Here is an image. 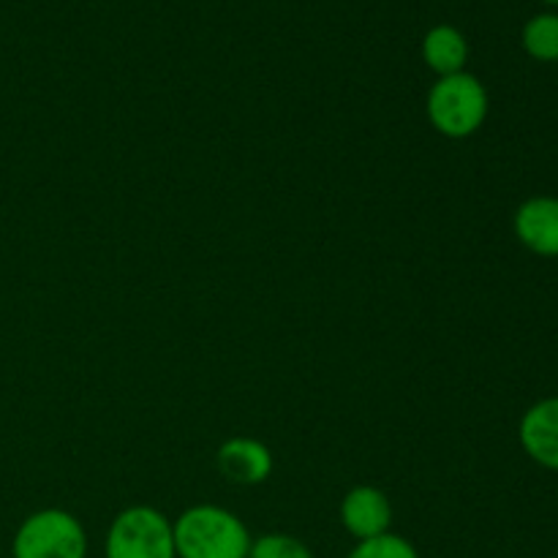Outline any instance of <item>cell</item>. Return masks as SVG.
<instances>
[{"mask_svg": "<svg viewBox=\"0 0 558 558\" xmlns=\"http://www.w3.org/2000/svg\"><path fill=\"white\" fill-rule=\"evenodd\" d=\"M543 3H548V5H558V0H543Z\"/></svg>", "mask_w": 558, "mask_h": 558, "instance_id": "cell-13", "label": "cell"}, {"mask_svg": "<svg viewBox=\"0 0 558 558\" xmlns=\"http://www.w3.org/2000/svg\"><path fill=\"white\" fill-rule=\"evenodd\" d=\"M521 44L529 58L539 63H558V14L545 11V14L532 16L523 25Z\"/></svg>", "mask_w": 558, "mask_h": 558, "instance_id": "cell-10", "label": "cell"}, {"mask_svg": "<svg viewBox=\"0 0 558 558\" xmlns=\"http://www.w3.org/2000/svg\"><path fill=\"white\" fill-rule=\"evenodd\" d=\"M107 558H178L172 521L156 507L136 505L118 512L104 543Z\"/></svg>", "mask_w": 558, "mask_h": 558, "instance_id": "cell-4", "label": "cell"}, {"mask_svg": "<svg viewBox=\"0 0 558 558\" xmlns=\"http://www.w3.org/2000/svg\"><path fill=\"white\" fill-rule=\"evenodd\" d=\"M14 558H87V532L71 512L49 507L22 521L11 543Z\"/></svg>", "mask_w": 558, "mask_h": 558, "instance_id": "cell-3", "label": "cell"}, {"mask_svg": "<svg viewBox=\"0 0 558 558\" xmlns=\"http://www.w3.org/2000/svg\"><path fill=\"white\" fill-rule=\"evenodd\" d=\"M178 558H248V526L234 512L216 505H196L172 521Z\"/></svg>", "mask_w": 558, "mask_h": 558, "instance_id": "cell-1", "label": "cell"}, {"mask_svg": "<svg viewBox=\"0 0 558 558\" xmlns=\"http://www.w3.org/2000/svg\"><path fill=\"white\" fill-rule=\"evenodd\" d=\"M216 461L223 477L238 485L267 483L272 466H276L270 447L259 439H251V436H234V439L223 441Z\"/></svg>", "mask_w": 558, "mask_h": 558, "instance_id": "cell-8", "label": "cell"}, {"mask_svg": "<svg viewBox=\"0 0 558 558\" xmlns=\"http://www.w3.org/2000/svg\"><path fill=\"white\" fill-rule=\"evenodd\" d=\"M515 238L532 254L556 259L558 256V199L556 196H532L523 202L512 218Z\"/></svg>", "mask_w": 558, "mask_h": 558, "instance_id": "cell-6", "label": "cell"}, {"mask_svg": "<svg viewBox=\"0 0 558 558\" xmlns=\"http://www.w3.org/2000/svg\"><path fill=\"white\" fill-rule=\"evenodd\" d=\"M423 60L434 74L450 76L466 71L469 41L456 25H436L423 38Z\"/></svg>", "mask_w": 558, "mask_h": 558, "instance_id": "cell-9", "label": "cell"}, {"mask_svg": "<svg viewBox=\"0 0 558 558\" xmlns=\"http://www.w3.org/2000/svg\"><path fill=\"white\" fill-rule=\"evenodd\" d=\"M347 558H420L417 548L401 534H379L374 539H363L349 550Z\"/></svg>", "mask_w": 558, "mask_h": 558, "instance_id": "cell-11", "label": "cell"}, {"mask_svg": "<svg viewBox=\"0 0 558 558\" xmlns=\"http://www.w3.org/2000/svg\"><path fill=\"white\" fill-rule=\"evenodd\" d=\"M430 125L447 140H469L488 118V90L469 71L439 76L425 101Z\"/></svg>", "mask_w": 558, "mask_h": 558, "instance_id": "cell-2", "label": "cell"}, {"mask_svg": "<svg viewBox=\"0 0 558 558\" xmlns=\"http://www.w3.org/2000/svg\"><path fill=\"white\" fill-rule=\"evenodd\" d=\"M518 439L534 463L558 472V396L526 409L518 425Z\"/></svg>", "mask_w": 558, "mask_h": 558, "instance_id": "cell-7", "label": "cell"}, {"mask_svg": "<svg viewBox=\"0 0 558 558\" xmlns=\"http://www.w3.org/2000/svg\"><path fill=\"white\" fill-rule=\"evenodd\" d=\"M248 558H314V554L292 534H262L251 543Z\"/></svg>", "mask_w": 558, "mask_h": 558, "instance_id": "cell-12", "label": "cell"}, {"mask_svg": "<svg viewBox=\"0 0 558 558\" xmlns=\"http://www.w3.org/2000/svg\"><path fill=\"white\" fill-rule=\"evenodd\" d=\"M341 523L357 543L390 532L392 505L385 490L374 485H357L341 501Z\"/></svg>", "mask_w": 558, "mask_h": 558, "instance_id": "cell-5", "label": "cell"}]
</instances>
